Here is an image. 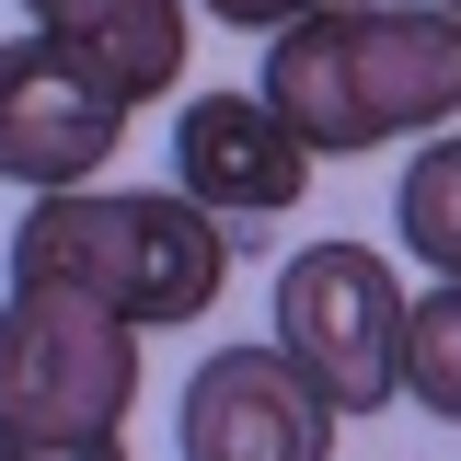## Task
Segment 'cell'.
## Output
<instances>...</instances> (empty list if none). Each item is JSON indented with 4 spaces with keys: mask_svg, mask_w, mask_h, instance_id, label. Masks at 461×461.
Wrapping results in <instances>:
<instances>
[{
    "mask_svg": "<svg viewBox=\"0 0 461 461\" xmlns=\"http://www.w3.org/2000/svg\"><path fill=\"white\" fill-rule=\"evenodd\" d=\"M254 104L300 139V162H357L381 139H427L461 115V23L427 0H323L266 47Z\"/></svg>",
    "mask_w": 461,
    "mask_h": 461,
    "instance_id": "cell-1",
    "label": "cell"
},
{
    "mask_svg": "<svg viewBox=\"0 0 461 461\" xmlns=\"http://www.w3.org/2000/svg\"><path fill=\"white\" fill-rule=\"evenodd\" d=\"M230 242L208 208L185 196H35L12 230V288H81L115 323L162 335V323H208V300L230 277Z\"/></svg>",
    "mask_w": 461,
    "mask_h": 461,
    "instance_id": "cell-2",
    "label": "cell"
},
{
    "mask_svg": "<svg viewBox=\"0 0 461 461\" xmlns=\"http://www.w3.org/2000/svg\"><path fill=\"white\" fill-rule=\"evenodd\" d=\"M139 403V323L81 288L0 300V438H115Z\"/></svg>",
    "mask_w": 461,
    "mask_h": 461,
    "instance_id": "cell-3",
    "label": "cell"
},
{
    "mask_svg": "<svg viewBox=\"0 0 461 461\" xmlns=\"http://www.w3.org/2000/svg\"><path fill=\"white\" fill-rule=\"evenodd\" d=\"M277 357L323 415H381L403 393V277L369 242H312L277 266Z\"/></svg>",
    "mask_w": 461,
    "mask_h": 461,
    "instance_id": "cell-4",
    "label": "cell"
},
{
    "mask_svg": "<svg viewBox=\"0 0 461 461\" xmlns=\"http://www.w3.org/2000/svg\"><path fill=\"white\" fill-rule=\"evenodd\" d=\"M185 461H335V415L277 346H220L185 381Z\"/></svg>",
    "mask_w": 461,
    "mask_h": 461,
    "instance_id": "cell-5",
    "label": "cell"
},
{
    "mask_svg": "<svg viewBox=\"0 0 461 461\" xmlns=\"http://www.w3.org/2000/svg\"><path fill=\"white\" fill-rule=\"evenodd\" d=\"M115 127L127 115L81 81V69H58V47H0V185H35V196H81L93 173H104Z\"/></svg>",
    "mask_w": 461,
    "mask_h": 461,
    "instance_id": "cell-6",
    "label": "cell"
},
{
    "mask_svg": "<svg viewBox=\"0 0 461 461\" xmlns=\"http://www.w3.org/2000/svg\"><path fill=\"white\" fill-rule=\"evenodd\" d=\"M300 185H312V162H300V139L254 93H196L185 104V127H173V196L185 208H208V220H277V208H300Z\"/></svg>",
    "mask_w": 461,
    "mask_h": 461,
    "instance_id": "cell-7",
    "label": "cell"
},
{
    "mask_svg": "<svg viewBox=\"0 0 461 461\" xmlns=\"http://www.w3.org/2000/svg\"><path fill=\"white\" fill-rule=\"evenodd\" d=\"M35 47H58V69H81L115 115L173 93L185 69V0H58L35 23Z\"/></svg>",
    "mask_w": 461,
    "mask_h": 461,
    "instance_id": "cell-8",
    "label": "cell"
},
{
    "mask_svg": "<svg viewBox=\"0 0 461 461\" xmlns=\"http://www.w3.org/2000/svg\"><path fill=\"white\" fill-rule=\"evenodd\" d=\"M393 220H403V242H415V266L461 277V139H427V150H415V173L393 185Z\"/></svg>",
    "mask_w": 461,
    "mask_h": 461,
    "instance_id": "cell-9",
    "label": "cell"
},
{
    "mask_svg": "<svg viewBox=\"0 0 461 461\" xmlns=\"http://www.w3.org/2000/svg\"><path fill=\"white\" fill-rule=\"evenodd\" d=\"M403 393L461 427V277H438L427 300H403Z\"/></svg>",
    "mask_w": 461,
    "mask_h": 461,
    "instance_id": "cell-10",
    "label": "cell"
},
{
    "mask_svg": "<svg viewBox=\"0 0 461 461\" xmlns=\"http://www.w3.org/2000/svg\"><path fill=\"white\" fill-rule=\"evenodd\" d=\"M196 12H220V23H242V35H288V23L323 12V0H196Z\"/></svg>",
    "mask_w": 461,
    "mask_h": 461,
    "instance_id": "cell-11",
    "label": "cell"
},
{
    "mask_svg": "<svg viewBox=\"0 0 461 461\" xmlns=\"http://www.w3.org/2000/svg\"><path fill=\"white\" fill-rule=\"evenodd\" d=\"M0 461H127V438H0Z\"/></svg>",
    "mask_w": 461,
    "mask_h": 461,
    "instance_id": "cell-12",
    "label": "cell"
},
{
    "mask_svg": "<svg viewBox=\"0 0 461 461\" xmlns=\"http://www.w3.org/2000/svg\"><path fill=\"white\" fill-rule=\"evenodd\" d=\"M23 12H35V23H47V12H58V0H23Z\"/></svg>",
    "mask_w": 461,
    "mask_h": 461,
    "instance_id": "cell-13",
    "label": "cell"
},
{
    "mask_svg": "<svg viewBox=\"0 0 461 461\" xmlns=\"http://www.w3.org/2000/svg\"><path fill=\"white\" fill-rule=\"evenodd\" d=\"M427 12H450V23H461V0H427Z\"/></svg>",
    "mask_w": 461,
    "mask_h": 461,
    "instance_id": "cell-14",
    "label": "cell"
}]
</instances>
